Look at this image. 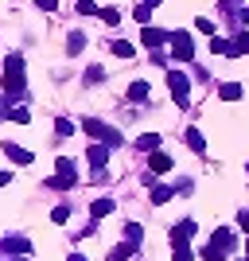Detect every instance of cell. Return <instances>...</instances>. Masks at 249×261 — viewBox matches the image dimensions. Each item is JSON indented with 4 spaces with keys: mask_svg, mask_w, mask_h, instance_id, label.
Masks as SVG:
<instances>
[{
    "mask_svg": "<svg viewBox=\"0 0 249 261\" xmlns=\"http://www.w3.org/2000/svg\"><path fill=\"white\" fill-rule=\"evenodd\" d=\"M4 90H8L12 98L23 94V59L20 55H8V63H4Z\"/></svg>",
    "mask_w": 249,
    "mask_h": 261,
    "instance_id": "obj_1",
    "label": "cell"
},
{
    "mask_svg": "<svg viewBox=\"0 0 249 261\" xmlns=\"http://www.w3.org/2000/svg\"><path fill=\"white\" fill-rule=\"evenodd\" d=\"M82 129H86V133H90V137H94L98 144H109V148L125 141V137H121V133L113 129V125H101V121H94V117H90V121H82Z\"/></svg>",
    "mask_w": 249,
    "mask_h": 261,
    "instance_id": "obj_2",
    "label": "cell"
},
{
    "mask_svg": "<svg viewBox=\"0 0 249 261\" xmlns=\"http://www.w3.org/2000/svg\"><path fill=\"white\" fill-rule=\"evenodd\" d=\"M168 86H172V94H175V106L187 109V90H191V78H187L183 70H172V74H168Z\"/></svg>",
    "mask_w": 249,
    "mask_h": 261,
    "instance_id": "obj_3",
    "label": "cell"
},
{
    "mask_svg": "<svg viewBox=\"0 0 249 261\" xmlns=\"http://www.w3.org/2000/svg\"><path fill=\"white\" fill-rule=\"evenodd\" d=\"M172 55L175 59H195V43H191V35L187 32H172Z\"/></svg>",
    "mask_w": 249,
    "mask_h": 261,
    "instance_id": "obj_4",
    "label": "cell"
},
{
    "mask_svg": "<svg viewBox=\"0 0 249 261\" xmlns=\"http://www.w3.org/2000/svg\"><path fill=\"white\" fill-rule=\"evenodd\" d=\"M172 168H175V160L168 152H152L148 156V172L152 175H163V172H172Z\"/></svg>",
    "mask_w": 249,
    "mask_h": 261,
    "instance_id": "obj_5",
    "label": "cell"
},
{
    "mask_svg": "<svg viewBox=\"0 0 249 261\" xmlns=\"http://www.w3.org/2000/svg\"><path fill=\"white\" fill-rule=\"evenodd\" d=\"M210 246H218V250H222V253H230V250H234V246H238V234L222 226V230H214V238H210Z\"/></svg>",
    "mask_w": 249,
    "mask_h": 261,
    "instance_id": "obj_6",
    "label": "cell"
},
{
    "mask_svg": "<svg viewBox=\"0 0 249 261\" xmlns=\"http://www.w3.org/2000/svg\"><path fill=\"white\" fill-rule=\"evenodd\" d=\"M86 160L98 168V172H105V164H109V144H90V152H86Z\"/></svg>",
    "mask_w": 249,
    "mask_h": 261,
    "instance_id": "obj_7",
    "label": "cell"
},
{
    "mask_svg": "<svg viewBox=\"0 0 249 261\" xmlns=\"http://www.w3.org/2000/svg\"><path fill=\"white\" fill-rule=\"evenodd\" d=\"M191 234H195V222H191V218H183V222H175V226H172V242H175V246H187Z\"/></svg>",
    "mask_w": 249,
    "mask_h": 261,
    "instance_id": "obj_8",
    "label": "cell"
},
{
    "mask_svg": "<svg viewBox=\"0 0 249 261\" xmlns=\"http://www.w3.org/2000/svg\"><path fill=\"white\" fill-rule=\"evenodd\" d=\"M141 39H144V43L152 47V51H160V47L168 43L172 35H168V32H160V28H144V35H141Z\"/></svg>",
    "mask_w": 249,
    "mask_h": 261,
    "instance_id": "obj_9",
    "label": "cell"
},
{
    "mask_svg": "<svg viewBox=\"0 0 249 261\" xmlns=\"http://www.w3.org/2000/svg\"><path fill=\"white\" fill-rule=\"evenodd\" d=\"M4 250H8V253H16V257H23V253L32 250V242L23 238V234H12V238H4Z\"/></svg>",
    "mask_w": 249,
    "mask_h": 261,
    "instance_id": "obj_10",
    "label": "cell"
},
{
    "mask_svg": "<svg viewBox=\"0 0 249 261\" xmlns=\"http://www.w3.org/2000/svg\"><path fill=\"white\" fill-rule=\"evenodd\" d=\"M4 156H8L12 164H32V152L20 148V144H12V141H4Z\"/></svg>",
    "mask_w": 249,
    "mask_h": 261,
    "instance_id": "obj_11",
    "label": "cell"
},
{
    "mask_svg": "<svg viewBox=\"0 0 249 261\" xmlns=\"http://www.w3.org/2000/svg\"><path fill=\"white\" fill-rule=\"evenodd\" d=\"M183 141H187V148H191V152H206V141H203V133H199V129H187Z\"/></svg>",
    "mask_w": 249,
    "mask_h": 261,
    "instance_id": "obj_12",
    "label": "cell"
},
{
    "mask_svg": "<svg viewBox=\"0 0 249 261\" xmlns=\"http://www.w3.org/2000/svg\"><path fill=\"white\" fill-rule=\"evenodd\" d=\"M141 238H144V230L136 226V222H125V242H129L132 250H136V246H141Z\"/></svg>",
    "mask_w": 249,
    "mask_h": 261,
    "instance_id": "obj_13",
    "label": "cell"
},
{
    "mask_svg": "<svg viewBox=\"0 0 249 261\" xmlns=\"http://www.w3.org/2000/svg\"><path fill=\"white\" fill-rule=\"evenodd\" d=\"M136 148H144V152H160V137H156V133H144L141 141H136Z\"/></svg>",
    "mask_w": 249,
    "mask_h": 261,
    "instance_id": "obj_14",
    "label": "cell"
},
{
    "mask_svg": "<svg viewBox=\"0 0 249 261\" xmlns=\"http://www.w3.org/2000/svg\"><path fill=\"white\" fill-rule=\"evenodd\" d=\"M82 47H86V35H82V32H70V35H66V51H70V55H78Z\"/></svg>",
    "mask_w": 249,
    "mask_h": 261,
    "instance_id": "obj_15",
    "label": "cell"
},
{
    "mask_svg": "<svg viewBox=\"0 0 249 261\" xmlns=\"http://www.w3.org/2000/svg\"><path fill=\"white\" fill-rule=\"evenodd\" d=\"M218 94H222L226 101H238V98H241V86H238V82H222V86H218Z\"/></svg>",
    "mask_w": 249,
    "mask_h": 261,
    "instance_id": "obj_16",
    "label": "cell"
},
{
    "mask_svg": "<svg viewBox=\"0 0 249 261\" xmlns=\"http://www.w3.org/2000/svg\"><path fill=\"white\" fill-rule=\"evenodd\" d=\"M54 168H59V175H70V179H78V172H74V160L59 156V160H54Z\"/></svg>",
    "mask_w": 249,
    "mask_h": 261,
    "instance_id": "obj_17",
    "label": "cell"
},
{
    "mask_svg": "<svg viewBox=\"0 0 249 261\" xmlns=\"http://www.w3.org/2000/svg\"><path fill=\"white\" fill-rule=\"evenodd\" d=\"M90 211H94V218H105L109 211H113V199H94V207H90Z\"/></svg>",
    "mask_w": 249,
    "mask_h": 261,
    "instance_id": "obj_18",
    "label": "cell"
},
{
    "mask_svg": "<svg viewBox=\"0 0 249 261\" xmlns=\"http://www.w3.org/2000/svg\"><path fill=\"white\" fill-rule=\"evenodd\" d=\"M172 195H175L172 187H152V203H156V207H163V203H168Z\"/></svg>",
    "mask_w": 249,
    "mask_h": 261,
    "instance_id": "obj_19",
    "label": "cell"
},
{
    "mask_svg": "<svg viewBox=\"0 0 249 261\" xmlns=\"http://www.w3.org/2000/svg\"><path fill=\"white\" fill-rule=\"evenodd\" d=\"M129 98L132 101H144V98H148V82H132V86H129Z\"/></svg>",
    "mask_w": 249,
    "mask_h": 261,
    "instance_id": "obj_20",
    "label": "cell"
},
{
    "mask_svg": "<svg viewBox=\"0 0 249 261\" xmlns=\"http://www.w3.org/2000/svg\"><path fill=\"white\" fill-rule=\"evenodd\" d=\"M113 55H117V59H132V43H125V39H113Z\"/></svg>",
    "mask_w": 249,
    "mask_h": 261,
    "instance_id": "obj_21",
    "label": "cell"
},
{
    "mask_svg": "<svg viewBox=\"0 0 249 261\" xmlns=\"http://www.w3.org/2000/svg\"><path fill=\"white\" fill-rule=\"evenodd\" d=\"M203 261H226V253L218 250V246H203Z\"/></svg>",
    "mask_w": 249,
    "mask_h": 261,
    "instance_id": "obj_22",
    "label": "cell"
},
{
    "mask_svg": "<svg viewBox=\"0 0 249 261\" xmlns=\"http://www.w3.org/2000/svg\"><path fill=\"white\" fill-rule=\"evenodd\" d=\"M54 129H59V137H74V121L59 117V121H54Z\"/></svg>",
    "mask_w": 249,
    "mask_h": 261,
    "instance_id": "obj_23",
    "label": "cell"
},
{
    "mask_svg": "<svg viewBox=\"0 0 249 261\" xmlns=\"http://www.w3.org/2000/svg\"><path fill=\"white\" fill-rule=\"evenodd\" d=\"M78 12H82V16H101V8L94 0H78Z\"/></svg>",
    "mask_w": 249,
    "mask_h": 261,
    "instance_id": "obj_24",
    "label": "cell"
},
{
    "mask_svg": "<svg viewBox=\"0 0 249 261\" xmlns=\"http://www.w3.org/2000/svg\"><path fill=\"white\" fill-rule=\"evenodd\" d=\"M132 16H136V23H148V20H152V8H148V4H136V8H132Z\"/></svg>",
    "mask_w": 249,
    "mask_h": 261,
    "instance_id": "obj_25",
    "label": "cell"
},
{
    "mask_svg": "<svg viewBox=\"0 0 249 261\" xmlns=\"http://www.w3.org/2000/svg\"><path fill=\"white\" fill-rule=\"evenodd\" d=\"M129 253H132V246L125 242V246H117V250L109 253V261H129Z\"/></svg>",
    "mask_w": 249,
    "mask_h": 261,
    "instance_id": "obj_26",
    "label": "cell"
},
{
    "mask_svg": "<svg viewBox=\"0 0 249 261\" xmlns=\"http://www.w3.org/2000/svg\"><path fill=\"white\" fill-rule=\"evenodd\" d=\"M172 261H195V250H191V246H175V257Z\"/></svg>",
    "mask_w": 249,
    "mask_h": 261,
    "instance_id": "obj_27",
    "label": "cell"
},
{
    "mask_svg": "<svg viewBox=\"0 0 249 261\" xmlns=\"http://www.w3.org/2000/svg\"><path fill=\"white\" fill-rule=\"evenodd\" d=\"M12 121H20V125H27V121H32V113H27L23 106H16V109H12Z\"/></svg>",
    "mask_w": 249,
    "mask_h": 261,
    "instance_id": "obj_28",
    "label": "cell"
},
{
    "mask_svg": "<svg viewBox=\"0 0 249 261\" xmlns=\"http://www.w3.org/2000/svg\"><path fill=\"white\" fill-rule=\"evenodd\" d=\"M101 78H105V70H101V66H90V70H86V82H101Z\"/></svg>",
    "mask_w": 249,
    "mask_h": 261,
    "instance_id": "obj_29",
    "label": "cell"
},
{
    "mask_svg": "<svg viewBox=\"0 0 249 261\" xmlns=\"http://www.w3.org/2000/svg\"><path fill=\"white\" fill-rule=\"evenodd\" d=\"M101 20H105V23H117L121 12H117V8H101Z\"/></svg>",
    "mask_w": 249,
    "mask_h": 261,
    "instance_id": "obj_30",
    "label": "cell"
},
{
    "mask_svg": "<svg viewBox=\"0 0 249 261\" xmlns=\"http://www.w3.org/2000/svg\"><path fill=\"white\" fill-rule=\"evenodd\" d=\"M51 218H54V222H66V218H70V207H54Z\"/></svg>",
    "mask_w": 249,
    "mask_h": 261,
    "instance_id": "obj_31",
    "label": "cell"
},
{
    "mask_svg": "<svg viewBox=\"0 0 249 261\" xmlns=\"http://www.w3.org/2000/svg\"><path fill=\"white\" fill-rule=\"evenodd\" d=\"M35 4H39L43 12H54V8H59V0H35Z\"/></svg>",
    "mask_w": 249,
    "mask_h": 261,
    "instance_id": "obj_32",
    "label": "cell"
},
{
    "mask_svg": "<svg viewBox=\"0 0 249 261\" xmlns=\"http://www.w3.org/2000/svg\"><path fill=\"white\" fill-rule=\"evenodd\" d=\"M238 226H241V230L249 234V211H241V215H238Z\"/></svg>",
    "mask_w": 249,
    "mask_h": 261,
    "instance_id": "obj_33",
    "label": "cell"
},
{
    "mask_svg": "<svg viewBox=\"0 0 249 261\" xmlns=\"http://www.w3.org/2000/svg\"><path fill=\"white\" fill-rule=\"evenodd\" d=\"M8 179H12V175H8V172H0V187H4V184H8Z\"/></svg>",
    "mask_w": 249,
    "mask_h": 261,
    "instance_id": "obj_34",
    "label": "cell"
},
{
    "mask_svg": "<svg viewBox=\"0 0 249 261\" xmlns=\"http://www.w3.org/2000/svg\"><path fill=\"white\" fill-rule=\"evenodd\" d=\"M70 261H90V257H82V253H70Z\"/></svg>",
    "mask_w": 249,
    "mask_h": 261,
    "instance_id": "obj_35",
    "label": "cell"
},
{
    "mask_svg": "<svg viewBox=\"0 0 249 261\" xmlns=\"http://www.w3.org/2000/svg\"><path fill=\"white\" fill-rule=\"evenodd\" d=\"M12 261H27V257H12Z\"/></svg>",
    "mask_w": 249,
    "mask_h": 261,
    "instance_id": "obj_36",
    "label": "cell"
},
{
    "mask_svg": "<svg viewBox=\"0 0 249 261\" xmlns=\"http://www.w3.org/2000/svg\"><path fill=\"white\" fill-rule=\"evenodd\" d=\"M245 253H249V242H245Z\"/></svg>",
    "mask_w": 249,
    "mask_h": 261,
    "instance_id": "obj_37",
    "label": "cell"
}]
</instances>
